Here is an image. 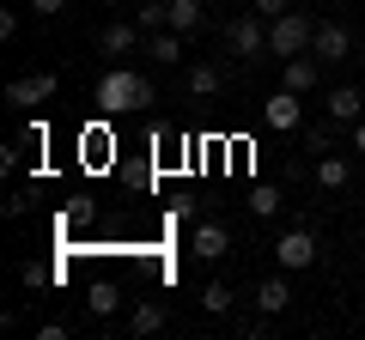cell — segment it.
<instances>
[{"label": "cell", "mask_w": 365, "mask_h": 340, "mask_svg": "<svg viewBox=\"0 0 365 340\" xmlns=\"http://www.w3.org/2000/svg\"><path fill=\"white\" fill-rule=\"evenodd\" d=\"M91 97H98L104 116H128V110H146L158 92H153V79L134 73V67H110V73L98 79V92H91Z\"/></svg>", "instance_id": "cell-1"}, {"label": "cell", "mask_w": 365, "mask_h": 340, "mask_svg": "<svg viewBox=\"0 0 365 340\" xmlns=\"http://www.w3.org/2000/svg\"><path fill=\"white\" fill-rule=\"evenodd\" d=\"M311 37H317V25L292 6V13H280V18H268V55H280V61H292V55H311Z\"/></svg>", "instance_id": "cell-2"}, {"label": "cell", "mask_w": 365, "mask_h": 340, "mask_svg": "<svg viewBox=\"0 0 365 340\" xmlns=\"http://www.w3.org/2000/svg\"><path fill=\"white\" fill-rule=\"evenodd\" d=\"M225 49H232L237 61H256V55L268 49V18H262V13L232 18V25H225Z\"/></svg>", "instance_id": "cell-3"}, {"label": "cell", "mask_w": 365, "mask_h": 340, "mask_svg": "<svg viewBox=\"0 0 365 340\" xmlns=\"http://www.w3.org/2000/svg\"><path fill=\"white\" fill-rule=\"evenodd\" d=\"M274 262L287 267V274H299V267H317V237L304 231V225L280 231V243H274Z\"/></svg>", "instance_id": "cell-4"}, {"label": "cell", "mask_w": 365, "mask_h": 340, "mask_svg": "<svg viewBox=\"0 0 365 340\" xmlns=\"http://www.w3.org/2000/svg\"><path fill=\"white\" fill-rule=\"evenodd\" d=\"M262 128H274V134H292V128H304V104H299V92H280L262 104Z\"/></svg>", "instance_id": "cell-5"}, {"label": "cell", "mask_w": 365, "mask_h": 340, "mask_svg": "<svg viewBox=\"0 0 365 340\" xmlns=\"http://www.w3.org/2000/svg\"><path fill=\"white\" fill-rule=\"evenodd\" d=\"M55 85H61L55 73H25V79H13V85H6V104L37 110V104H49V97H55Z\"/></svg>", "instance_id": "cell-6"}, {"label": "cell", "mask_w": 365, "mask_h": 340, "mask_svg": "<svg viewBox=\"0 0 365 340\" xmlns=\"http://www.w3.org/2000/svg\"><path fill=\"white\" fill-rule=\"evenodd\" d=\"M189 249H195L201 262H225V255H232V231H225V225H213V219H201L195 237H189Z\"/></svg>", "instance_id": "cell-7"}, {"label": "cell", "mask_w": 365, "mask_h": 340, "mask_svg": "<svg viewBox=\"0 0 365 340\" xmlns=\"http://www.w3.org/2000/svg\"><path fill=\"white\" fill-rule=\"evenodd\" d=\"M317 79H323V61H317V55H292L287 67H280V85H287V92H317Z\"/></svg>", "instance_id": "cell-8"}, {"label": "cell", "mask_w": 365, "mask_h": 340, "mask_svg": "<svg viewBox=\"0 0 365 340\" xmlns=\"http://www.w3.org/2000/svg\"><path fill=\"white\" fill-rule=\"evenodd\" d=\"M347 49H353L347 25H317V37H311V55H317V61H347Z\"/></svg>", "instance_id": "cell-9"}, {"label": "cell", "mask_w": 365, "mask_h": 340, "mask_svg": "<svg viewBox=\"0 0 365 340\" xmlns=\"http://www.w3.org/2000/svg\"><path fill=\"white\" fill-rule=\"evenodd\" d=\"M311 176H317V188H323V195H335V188H347V183H353V164H347L341 152H323Z\"/></svg>", "instance_id": "cell-10"}, {"label": "cell", "mask_w": 365, "mask_h": 340, "mask_svg": "<svg viewBox=\"0 0 365 340\" xmlns=\"http://www.w3.org/2000/svg\"><path fill=\"white\" fill-rule=\"evenodd\" d=\"M365 116V92L359 85H335L329 92V122H359Z\"/></svg>", "instance_id": "cell-11"}, {"label": "cell", "mask_w": 365, "mask_h": 340, "mask_svg": "<svg viewBox=\"0 0 365 340\" xmlns=\"http://www.w3.org/2000/svg\"><path fill=\"white\" fill-rule=\"evenodd\" d=\"M98 43H104V55H128V49H140V43H146V31L128 25V18H116V25H104V37H98Z\"/></svg>", "instance_id": "cell-12"}, {"label": "cell", "mask_w": 365, "mask_h": 340, "mask_svg": "<svg viewBox=\"0 0 365 340\" xmlns=\"http://www.w3.org/2000/svg\"><path fill=\"white\" fill-rule=\"evenodd\" d=\"M86 310L91 316H116L122 310V292L110 286V280H91V286H86Z\"/></svg>", "instance_id": "cell-13"}, {"label": "cell", "mask_w": 365, "mask_h": 340, "mask_svg": "<svg viewBox=\"0 0 365 340\" xmlns=\"http://www.w3.org/2000/svg\"><path fill=\"white\" fill-rule=\"evenodd\" d=\"M287 304H292L287 280H262V286H256V310H262V316H280Z\"/></svg>", "instance_id": "cell-14"}, {"label": "cell", "mask_w": 365, "mask_h": 340, "mask_svg": "<svg viewBox=\"0 0 365 340\" xmlns=\"http://www.w3.org/2000/svg\"><path fill=\"white\" fill-rule=\"evenodd\" d=\"M146 55H153V61H182V31H153V37H146Z\"/></svg>", "instance_id": "cell-15"}, {"label": "cell", "mask_w": 365, "mask_h": 340, "mask_svg": "<svg viewBox=\"0 0 365 340\" xmlns=\"http://www.w3.org/2000/svg\"><path fill=\"white\" fill-rule=\"evenodd\" d=\"M201 18H207V13H201V0H170V18H165V25H170V31H182V37H189V31H195Z\"/></svg>", "instance_id": "cell-16"}, {"label": "cell", "mask_w": 365, "mask_h": 340, "mask_svg": "<svg viewBox=\"0 0 365 340\" xmlns=\"http://www.w3.org/2000/svg\"><path fill=\"white\" fill-rule=\"evenodd\" d=\"M170 316H165V304H134V316H128V328L134 334H158Z\"/></svg>", "instance_id": "cell-17"}, {"label": "cell", "mask_w": 365, "mask_h": 340, "mask_svg": "<svg viewBox=\"0 0 365 340\" xmlns=\"http://www.w3.org/2000/svg\"><path fill=\"white\" fill-rule=\"evenodd\" d=\"M220 85H225V73H220V67H207V61H201V67H189V92H195V97H213Z\"/></svg>", "instance_id": "cell-18"}, {"label": "cell", "mask_w": 365, "mask_h": 340, "mask_svg": "<svg viewBox=\"0 0 365 340\" xmlns=\"http://www.w3.org/2000/svg\"><path fill=\"white\" fill-rule=\"evenodd\" d=\"M250 213H256V219H274V213H280V188L256 183V188H250Z\"/></svg>", "instance_id": "cell-19"}, {"label": "cell", "mask_w": 365, "mask_h": 340, "mask_svg": "<svg viewBox=\"0 0 365 340\" xmlns=\"http://www.w3.org/2000/svg\"><path fill=\"white\" fill-rule=\"evenodd\" d=\"M201 310H207V316H225V310H232V286H225V280L201 286Z\"/></svg>", "instance_id": "cell-20"}, {"label": "cell", "mask_w": 365, "mask_h": 340, "mask_svg": "<svg viewBox=\"0 0 365 340\" xmlns=\"http://www.w3.org/2000/svg\"><path fill=\"white\" fill-rule=\"evenodd\" d=\"M79 158H91V164H104V158H110V134H104V128L79 134Z\"/></svg>", "instance_id": "cell-21"}, {"label": "cell", "mask_w": 365, "mask_h": 340, "mask_svg": "<svg viewBox=\"0 0 365 340\" xmlns=\"http://www.w3.org/2000/svg\"><path fill=\"white\" fill-rule=\"evenodd\" d=\"M19 280H25V286H31V292H37V286H49V280H55V274H49V267H37V262H25V267H19Z\"/></svg>", "instance_id": "cell-22"}, {"label": "cell", "mask_w": 365, "mask_h": 340, "mask_svg": "<svg viewBox=\"0 0 365 340\" xmlns=\"http://www.w3.org/2000/svg\"><path fill=\"white\" fill-rule=\"evenodd\" d=\"M250 13H262V18H280V13H292V0H250Z\"/></svg>", "instance_id": "cell-23"}, {"label": "cell", "mask_w": 365, "mask_h": 340, "mask_svg": "<svg viewBox=\"0 0 365 340\" xmlns=\"http://www.w3.org/2000/svg\"><path fill=\"white\" fill-rule=\"evenodd\" d=\"M13 37H19V13L6 6V13H0V43H13Z\"/></svg>", "instance_id": "cell-24"}, {"label": "cell", "mask_w": 365, "mask_h": 340, "mask_svg": "<svg viewBox=\"0 0 365 340\" xmlns=\"http://www.w3.org/2000/svg\"><path fill=\"white\" fill-rule=\"evenodd\" d=\"M67 334H73L67 322H43V328H37V340H67Z\"/></svg>", "instance_id": "cell-25"}, {"label": "cell", "mask_w": 365, "mask_h": 340, "mask_svg": "<svg viewBox=\"0 0 365 340\" xmlns=\"http://www.w3.org/2000/svg\"><path fill=\"white\" fill-rule=\"evenodd\" d=\"M31 6H37V18H55V13L67 6V0H31Z\"/></svg>", "instance_id": "cell-26"}, {"label": "cell", "mask_w": 365, "mask_h": 340, "mask_svg": "<svg viewBox=\"0 0 365 340\" xmlns=\"http://www.w3.org/2000/svg\"><path fill=\"white\" fill-rule=\"evenodd\" d=\"M353 152H365V116L353 122Z\"/></svg>", "instance_id": "cell-27"}, {"label": "cell", "mask_w": 365, "mask_h": 340, "mask_svg": "<svg viewBox=\"0 0 365 340\" xmlns=\"http://www.w3.org/2000/svg\"><path fill=\"white\" fill-rule=\"evenodd\" d=\"M335 6H347V0H335Z\"/></svg>", "instance_id": "cell-28"}, {"label": "cell", "mask_w": 365, "mask_h": 340, "mask_svg": "<svg viewBox=\"0 0 365 340\" xmlns=\"http://www.w3.org/2000/svg\"><path fill=\"white\" fill-rule=\"evenodd\" d=\"M292 6H299V0H292Z\"/></svg>", "instance_id": "cell-29"}]
</instances>
